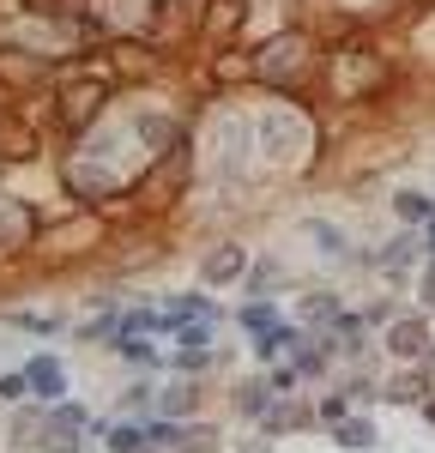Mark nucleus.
Returning <instances> with one entry per match:
<instances>
[{
	"label": "nucleus",
	"instance_id": "1",
	"mask_svg": "<svg viewBox=\"0 0 435 453\" xmlns=\"http://www.w3.org/2000/svg\"><path fill=\"white\" fill-rule=\"evenodd\" d=\"M260 79H272V85H290V79H302L309 73V36H272L266 49H260V61H254Z\"/></svg>",
	"mask_w": 435,
	"mask_h": 453
},
{
	"label": "nucleus",
	"instance_id": "7",
	"mask_svg": "<svg viewBox=\"0 0 435 453\" xmlns=\"http://www.w3.org/2000/svg\"><path fill=\"white\" fill-rule=\"evenodd\" d=\"M242 266H248V254H242V248H218L212 260H206V279H212V284H230Z\"/></svg>",
	"mask_w": 435,
	"mask_h": 453
},
{
	"label": "nucleus",
	"instance_id": "15",
	"mask_svg": "<svg viewBox=\"0 0 435 453\" xmlns=\"http://www.w3.org/2000/svg\"><path fill=\"white\" fill-rule=\"evenodd\" d=\"M405 266H411V242H393L387 254H381V273H393V279H399Z\"/></svg>",
	"mask_w": 435,
	"mask_h": 453
},
{
	"label": "nucleus",
	"instance_id": "18",
	"mask_svg": "<svg viewBox=\"0 0 435 453\" xmlns=\"http://www.w3.org/2000/svg\"><path fill=\"white\" fill-rule=\"evenodd\" d=\"M121 357H134V363H151V345H145V339H134V333H127V339H121Z\"/></svg>",
	"mask_w": 435,
	"mask_h": 453
},
{
	"label": "nucleus",
	"instance_id": "4",
	"mask_svg": "<svg viewBox=\"0 0 435 453\" xmlns=\"http://www.w3.org/2000/svg\"><path fill=\"white\" fill-rule=\"evenodd\" d=\"M97 104H103V85L91 79V85H72L67 97H61V115L79 127V121H91V115H97Z\"/></svg>",
	"mask_w": 435,
	"mask_h": 453
},
{
	"label": "nucleus",
	"instance_id": "3",
	"mask_svg": "<svg viewBox=\"0 0 435 453\" xmlns=\"http://www.w3.org/2000/svg\"><path fill=\"white\" fill-rule=\"evenodd\" d=\"M387 350H393V357H424V350H430V326H424L417 314L393 320V326H387Z\"/></svg>",
	"mask_w": 435,
	"mask_h": 453
},
{
	"label": "nucleus",
	"instance_id": "20",
	"mask_svg": "<svg viewBox=\"0 0 435 453\" xmlns=\"http://www.w3.org/2000/svg\"><path fill=\"white\" fill-rule=\"evenodd\" d=\"M25 393V375H0V399H19Z\"/></svg>",
	"mask_w": 435,
	"mask_h": 453
},
{
	"label": "nucleus",
	"instance_id": "16",
	"mask_svg": "<svg viewBox=\"0 0 435 453\" xmlns=\"http://www.w3.org/2000/svg\"><path fill=\"white\" fill-rule=\"evenodd\" d=\"M242 326H254V333H272V309H266V303L242 309Z\"/></svg>",
	"mask_w": 435,
	"mask_h": 453
},
{
	"label": "nucleus",
	"instance_id": "17",
	"mask_svg": "<svg viewBox=\"0 0 435 453\" xmlns=\"http://www.w3.org/2000/svg\"><path fill=\"white\" fill-rule=\"evenodd\" d=\"M242 411H248V418H266V387H248V393H242Z\"/></svg>",
	"mask_w": 435,
	"mask_h": 453
},
{
	"label": "nucleus",
	"instance_id": "14",
	"mask_svg": "<svg viewBox=\"0 0 435 453\" xmlns=\"http://www.w3.org/2000/svg\"><path fill=\"white\" fill-rule=\"evenodd\" d=\"M309 236H315V242H321V254H332V260L345 254V236H339L332 224H309Z\"/></svg>",
	"mask_w": 435,
	"mask_h": 453
},
{
	"label": "nucleus",
	"instance_id": "11",
	"mask_svg": "<svg viewBox=\"0 0 435 453\" xmlns=\"http://www.w3.org/2000/svg\"><path fill=\"white\" fill-rule=\"evenodd\" d=\"M109 448H115V453L145 448V429H140V423H115V429H109Z\"/></svg>",
	"mask_w": 435,
	"mask_h": 453
},
{
	"label": "nucleus",
	"instance_id": "9",
	"mask_svg": "<svg viewBox=\"0 0 435 453\" xmlns=\"http://www.w3.org/2000/svg\"><path fill=\"white\" fill-rule=\"evenodd\" d=\"M339 441H345V448H375V423L369 418H345L339 423Z\"/></svg>",
	"mask_w": 435,
	"mask_h": 453
},
{
	"label": "nucleus",
	"instance_id": "22",
	"mask_svg": "<svg viewBox=\"0 0 435 453\" xmlns=\"http://www.w3.org/2000/svg\"><path fill=\"white\" fill-rule=\"evenodd\" d=\"M424 418H430V423H435V399H430V405H424Z\"/></svg>",
	"mask_w": 435,
	"mask_h": 453
},
{
	"label": "nucleus",
	"instance_id": "2",
	"mask_svg": "<svg viewBox=\"0 0 435 453\" xmlns=\"http://www.w3.org/2000/svg\"><path fill=\"white\" fill-rule=\"evenodd\" d=\"M260 134H266V151H272V157H296V151H302V140H309V134H302V121H296L290 109L266 115V127H260Z\"/></svg>",
	"mask_w": 435,
	"mask_h": 453
},
{
	"label": "nucleus",
	"instance_id": "5",
	"mask_svg": "<svg viewBox=\"0 0 435 453\" xmlns=\"http://www.w3.org/2000/svg\"><path fill=\"white\" fill-rule=\"evenodd\" d=\"M25 387H36V399H61V363H55V357H36L31 369H25Z\"/></svg>",
	"mask_w": 435,
	"mask_h": 453
},
{
	"label": "nucleus",
	"instance_id": "6",
	"mask_svg": "<svg viewBox=\"0 0 435 453\" xmlns=\"http://www.w3.org/2000/svg\"><path fill=\"white\" fill-rule=\"evenodd\" d=\"M67 181H72V194H85V200H97V194H109V188H115V175L97 170V164H72Z\"/></svg>",
	"mask_w": 435,
	"mask_h": 453
},
{
	"label": "nucleus",
	"instance_id": "12",
	"mask_svg": "<svg viewBox=\"0 0 435 453\" xmlns=\"http://www.w3.org/2000/svg\"><path fill=\"white\" fill-rule=\"evenodd\" d=\"M140 134H145L151 145H176V127H170L164 115H145V121H140Z\"/></svg>",
	"mask_w": 435,
	"mask_h": 453
},
{
	"label": "nucleus",
	"instance_id": "13",
	"mask_svg": "<svg viewBox=\"0 0 435 453\" xmlns=\"http://www.w3.org/2000/svg\"><path fill=\"white\" fill-rule=\"evenodd\" d=\"M393 206H399V218H411V224H417V218H435V206L424 200V194H399Z\"/></svg>",
	"mask_w": 435,
	"mask_h": 453
},
{
	"label": "nucleus",
	"instance_id": "10",
	"mask_svg": "<svg viewBox=\"0 0 435 453\" xmlns=\"http://www.w3.org/2000/svg\"><path fill=\"white\" fill-rule=\"evenodd\" d=\"M381 399H393V405H417V399H424V375H399V381H387Z\"/></svg>",
	"mask_w": 435,
	"mask_h": 453
},
{
	"label": "nucleus",
	"instance_id": "8",
	"mask_svg": "<svg viewBox=\"0 0 435 453\" xmlns=\"http://www.w3.org/2000/svg\"><path fill=\"white\" fill-rule=\"evenodd\" d=\"M181 453H218V429H206V423H194V429H176L170 435Z\"/></svg>",
	"mask_w": 435,
	"mask_h": 453
},
{
	"label": "nucleus",
	"instance_id": "21",
	"mask_svg": "<svg viewBox=\"0 0 435 453\" xmlns=\"http://www.w3.org/2000/svg\"><path fill=\"white\" fill-rule=\"evenodd\" d=\"M424 303H430V309H435V266H430V273H424Z\"/></svg>",
	"mask_w": 435,
	"mask_h": 453
},
{
	"label": "nucleus",
	"instance_id": "19",
	"mask_svg": "<svg viewBox=\"0 0 435 453\" xmlns=\"http://www.w3.org/2000/svg\"><path fill=\"white\" fill-rule=\"evenodd\" d=\"M187 405H194V393H187V387H176V393L164 399V411H170V418H176V411H187Z\"/></svg>",
	"mask_w": 435,
	"mask_h": 453
}]
</instances>
